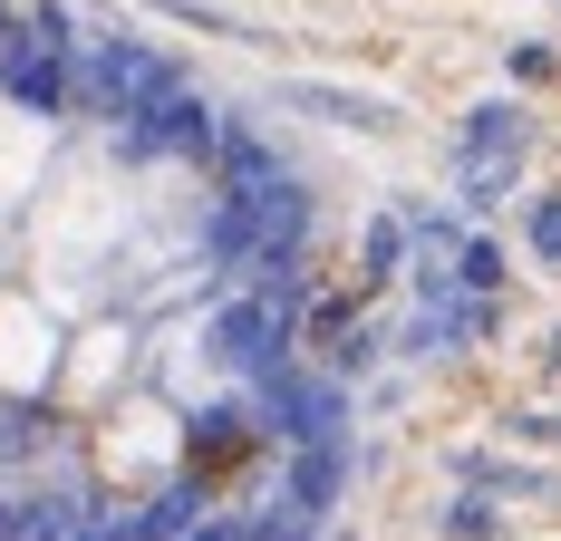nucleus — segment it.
<instances>
[{
	"label": "nucleus",
	"instance_id": "nucleus-1",
	"mask_svg": "<svg viewBox=\"0 0 561 541\" xmlns=\"http://www.w3.org/2000/svg\"><path fill=\"white\" fill-rule=\"evenodd\" d=\"M523 146H533V116L513 107V97H484V107L455 126V184H465L474 214H494L513 184H523Z\"/></svg>",
	"mask_w": 561,
	"mask_h": 541
},
{
	"label": "nucleus",
	"instance_id": "nucleus-2",
	"mask_svg": "<svg viewBox=\"0 0 561 541\" xmlns=\"http://www.w3.org/2000/svg\"><path fill=\"white\" fill-rule=\"evenodd\" d=\"M280 107H310V116H330V126H368V136L397 126V97H358V88H330V78H290Z\"/></svg>",
	"mask_w": 561,
	"mask_h": 541
},
{
	"label": "nucleus",
	"instance_id": "nucleus-3",
	"mask_svg": "<svg viewBox=\"0 0 561 541\" xmlns=\"http://www.w3.org/2000/svg\"><path fill=\"white\" fill-rule=\"evenodd\" d=\"M252 426H262L252 406H204V416L184 426V464H194V474H224L232 454H252Z\"/></svg>",
	"mask_w": 561,
	"mask_h": 541
},
{
	"label": "nucleus",
	"instance_id": "nucleus-4",
	"mask_svg": "<svg viewBox=\"0 0 561 541\" xmlns=\"http://www.w3.org/2000/svg\"><path fill=\"white\" fill-rule=\"evenodd\" d=\"M407 242H416V232H407V214H378V222H368V232H358V290H368V280H397Z\"/></svg>",
	"mask_w": 561,
	"mask_h": 541
},
{
	"label": "nucleus",
	"instance_id": "nucleus-5",
	"mask_svg": "<svg viewBox=\"0 0 561 541\" xmlns=\"http://www.w3.org/2000/svg\"><path fill=\"white\" fill-rule=\"evenodd\" d=\"M523 252L542 270H561V194H533V204H523Z\"/></svg>",
	"mask_w": 561,
	"mask_h": 541
},
{
	"label": "nucleus",
	"instance_id": "nucleus-6",
	"mask_svg": "<svg viewBox=\"0 0 561 541\" xmlns=\"http://www.w3.org/2000/svg\"><path fill=\"white\" fill-rule=\"evenodd\" d=\"M446 280H455V290H504V252L465 232V242H455V270H446Z\"/></svg>",
	"mask_w": 561,
	"mask_h": 541
},
{
	"label": "nucleus",
	"instance_id": "nucleus-7",
	"mask_svg": "<svg viewBox=\"0 0 561 541\" xmlns=\"http://www.w3.org/2000/svg\"><path fill=\"white\" fill-rule=\"evenodd\" d=\"M446 532H455V541H494V532H504L494 493H455V503H446Z\"/></svg>",
	"mask_w": 561,
	"mask_h": 541
},
{
	"label": "nucleus",
	"instance_id": "nucleus-8",
	"mask_svg": "<svg viewBox=\"0 0 561 541\" xmlns=\"http://www.w3.org/2000/svg\"><path fill=\"white\" fill-rule=\"evenodd\" d=\"M0 532H10V503H0Z\"/></svg>",
	"mask_w": 561,
	"mask_h": 541
}]
</instances>
